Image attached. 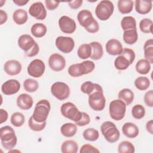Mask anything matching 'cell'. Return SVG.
<instances>
[{
    "mask_svg": "<svg viewBox=\"0 0 153 153\" xmlns=\"http://www.w3.org/2000/svg\"><path fill=\"white\" fill-rule=\"evenodd\" d=\"M17 43L19 48L25 51L27 57L35 56L39 53V45L30 35H22L19 36Z\"/></svg>",
    "mask_w": 153,
    "mask_h": 153,
    "instance_id": "6da1fadb",
    "label": "cell"
},
{
    "mask_svg": "<svg viewBox=\"0 0 153 153\" xmlns=\"http://www.w3.org/2000/svg\"><path fill=\"white\" fill-rule=\"evenodd\" d=\"M0 138L2 147L7 150L14 148L17 142L14 130L9 126H5L1 128Z\"/></svg>",
    "mask_w": 153,
    "mask_h": 153,
    "instance_id": "7a4b0ae2",
    "label": "cell"
},
{
    "mask_svg": "<svg viewBox=\"0 0 153 153\" xmlns=\"http://www.w3.org/2000/svg\"><path fill=\"white\" fill-rule=\"evenodd\" d=\"M50 109L49 101L47 99H41L36 103L32 116L36 121L39 123L46 121Z\"/></svg>",
    "mask_w": 153,
    "mask_h": 153,
    "instance_id": "3957f363",
    "label": "cell"
},
{
    "mask_svg": "<svg viewBox=\"0 0 153 153\" xmlns=\"http://www.w3.org/2000/svg\"><path fill=\"white\" fill-rule=\"evenodd\" d=\"M100 130L106 140L109 143L116 142L120 139V131L115 124L111 121L103 122L100 126Z\"/></svg>",
    "mask_w": 153,
    "mask_h": 153,
    "instance_id": "277c9868",
    "label": "cell"
},
{
    "mask_svg": "<svg viewBox=\"0 0 153 153\" xmlns=\"http://www.w3.org/2000/svg\"><path fill=\"white\" fill-rule=\"evenodd\" d=\"M106 99L103 94L102 87L97 88L88 95L90 107L96 111H102L105 106Z\"/></svg>",
    "mask_w": 153,
    "mask_h": 153,
    "instance_id": "5b68a950",
    "label": "cell"
},
{
    "mask_svg": "<svg viewBox=\"0 0 153 153\" xmlns=\"http://www.w3.org/2000/svg\"><path fill=\"white\" fill-rule=\"evenodd\" d=\"M126 106V103L119 99L112 100L109 106L110 117L115 121L121 120L125 116Z\"/></svg>",
    "mask_w": 153,
    "mask_h": 153,
    "instance_id": "8992f818",
    "label": "cell"
},
{
    "mask_svg": "<svg viewBox=\"0 0 153 153\" xmlns=\"http://www.w3.org/2000/svg\"><path fill=\"white\" fill-rule=\"evenodd\" d=\"M114 10L113 3L108 0H103L97 5L95 9V14L99 20L105 21L111 17Z\"/></svg>",
    "mask_w": 153,
    "mask_h": 153,
    "instance_id": "52a82bcc",
    "label": "cell"
},
{
    "mask_svg": "<svg viewBox=\"0 0 153 153\" xmlns=\"http://www.w3.org/2000/svg\"><path fill=\"white\" fill-rule=\"evenodd\" d=\"M60 112L63 117L75 123L79 121L82 117V112L79 111L74 103L70 102L62 104L60 107Z\"/></svg>",
    "mask_w": 153,
    "mask_h": 153,
    "instance_id": "ba28073f",
    "label": "cell"
},
{
    "mask_svg": "<svg viewBox=\"0 0 153 153\" xmlns=\"http://www.w3.org/2000/svg\"><path fill=\"white\" fill-rule=\"evenodd\" d=\"M51 93L56 99L60 100H63L69 97L70 95V88L66 83L57 81L52 84L51 87Z\"/></svg>",
    "mask_w": 153,
    "mask_h": 153,
    "instance_id": "9c48e42d",
    "label": "cell"
},
{
    "mask_svg": "<svg viewBox=\"0 0 153 153\" xmlns=\"http://www.w3.org/2000/svg\"><path fill=\"white\" fill-rule=\"evenodd\" d=\"M55 44L59 50L63 53H69L74 48L75 42L69 36H59L55 41Z\"/></svg>",
    "mask_w": 153,
    "mask_h": 153,
    "instance_id": "30bf717a",
    "label": "cell"
},
{
    "mask_svg": "<svg viewBox=\"0 0 153 153\" xmlns=\"http://www.w3.org/2000/svg\"><path fill=\"white\" fill-rule=\"evenodd\" d=\"M45 65L44 62L40 59H34L28 65L27 71L28 74L33 78H39L44 73Z\"/></svg>",
    "mask_w": 153,
    "mask_h": 153,
    "instance_id": "8fae6325",
    "label": "cell"
},
{
    "mask_svg": "<svg viewBox=\"0 0 153 153\" xmlns=\"http://www.w3.org/2000/svg\"><path fill=\"white\" fill-rule=\"evenodd\" d=\"M48 65L53 71L59 72L65 68L66 60L61 54L53 53L48 59Z\"/></svg>",
    "mask_w": 153,
    "mask_h": 153,
    "instance_id": "7c38bea8",
    "label": "cell"
},
{
    "mask_svg": "<svg viewBox=\"0 0 153 153\" xmlns=\"http://www.w3.org/2000/svg\"><path fill=\"white\" fill-rule=\"evenodd\" d=\"M59 26L60 30L65 33H72L76 28L75 20L67 16H63L59 20Z\"/></svg>",
    "mask_w": 153,
    "mask_h": 153,
    "instance_id": "4fadbf2b",
    "label": "cell"
},
{
    "mask_svg": "<svg viewBox=\"0 0 153 153\" xmlns=\"http://www.w3.org/2000/svg\"><path fill=\"white\" fill-rule=\"evenodd\" d=\"M29 14L37 20H42L47 17V10L41 2L33 3L29 8Z\"/></svg>",
    "mask_w": 153,
    "mask_h": 153,
    "instance_id": "5bb4252c",
    "label": "cell"
},
{
    "mask_svg": "<svg viewBox=\"0 0 153 153\" xmlns=\"http://www.w3.org/2000/svg\"><path fill=\"white\" fill-rule=\"evenodd\" d=\"M20 88V83L16 79H11L5 81L1 85L2 93L5 95L17 93Z\"/></svg>",
    "mask_w": 153,
    "mask_h": 153,
    "instance_id": "9a60e30c",
    "label": "cell"
},
{
    "mask_svg": "<svg viewBox=\"0 0 153 153\" xmlns=\"http://www.w3.org/2000/svg\"><path fill=\"white\" fill-rule=\"evenodd\" d=\"M22 64L16 60H10L7 61L4 65L5 72L11 76H14L19 74L22 71Z\"/></svg>",
    "mask_w": 153,
    "mask_h": 153,
    "instance_id": "2e32d148",
    "label": "cell"
},
{
    "mask_svg": "<svg viewBox=\"0 0 153 153\" xmlns=\"http://www.w3.org/2000/svg\"><path fill=\"white\" fill-rule=\"evenodd\" d=\"M106 51L111 56L120 55L123 51L121 43L117 39H111L106 44Z\"/></svg>",
    "mask_w": 153,
    "mask_h": 153,
    "instance_id": "e0dca14e",
    "label": "cell"
},
{
    "mask_svg": "<svg viewBox=\"0 0 153 153\" xmlns=\"http://www.w3.org/2000/svg\"><path fill=\"white\" fill-rule=\"evenodd\" d=\"M77 19L80 25L85 29L91 25L95 20L91 11L88 10H81L78 13Z\"/></svg>",
    "mask_w": 153,
    "mask_h": 153,
    "instance_id": "ac0fdd59",
    "label": "cell"
},
{
    "mask_svg": "<svg viewBox=\"0 0 153 153\" xmlns=\"http://www.w3.org/2000/svg\"><path fill=\"white\" fill-rule=\"evenodd\" d=\"M17 106L23 110H28L30 109L33 103L32 97L27 93L20 94L17 98Z\"/></svg>",
    "mask_w": 153,
    "mask_h": 153,
    "instance_id": "d6986e66",
    "label": "cell"
},
{
    "mask_svg": "<svg viewBox=\"0 0 153 153\" xmlns=\"http://www.w3.org/2000/svg\"><path fill=\"white\" fill-rule=\"evenodd\" d=\"M134 4L136 11L140 14L149 13L152 7V2L150 0H136Z\"/></svg>",
    "mask_w": 153,
    "mask_h": 153,
    "instance_id": "ffe728a7",
    "label": "cell"
},
{
    "mask_svg": "<svg viewBox=\"0 0 153 153\" xmlns=\"http://www.w3.org/2000/svg\"><path fill=\"white\" fill-rule=\"evenodd\" d=\"M122 132L128 138H135L139 133L137 126L133 123H126L122 127Z\"/></svg>",
    "mask_w": 153,
    "mask_h": 153,
    "instance_id": "44dd1931",
    "label": "cell"
},
{
    "mask_svg": "<svg viewBox=\"0 0 153 153\" xmlns=\"http://www.w3.org/2000/svg\"><path fill=\"white\" fill-rule=\"evenodd\" d=\"M68 72L72 77H78L86 74V70L82 62L75 63L69 66Z\"/></svg>",
    "mask_w": 153,
    "mask_h": 153,
    "instance_id": "7402d4cb",
    "label": "cell"
},
{
    "mask_svg": "<svg viewBox=\"0 0 153 153\" xmlns=\"http://www.w3.org/2000/svg\"><path fill=\"white\" fill-rule=\"evenodd\" d=\"M91 47V55L90 58L94 60L100 59L103 54L102 45L97 41H93L90 43Z\"/></svg>",
    "mask_w": 153,
    "mask_h": 153,
    "instance_id": "603a6c76",
    "label": "cell"
},
{
    "mask_svg": "<svg viewBox=\"0 0 153 153\" xmlns=\"http://www.w3.org/2000/svg\"><path fill=\"white\" fill-rule=\"evenodd\" d=\"M118 97L119 99L123 100L126 105H129L133 102L134 95L131 90L126 88L121 90L118 92Z\"/></svg>",
    "mask_w": 153,
    "mask_h": 153,
    "instance_id": "cb8c5ba5",
    "label": "cell"
},
{
    "mask_svg": "<svg viewBox=\"0 0 153 153\" xmlns=\"http://www.w3.org/2000/svg\"><path fill=\"white\" fill-rule=\"evenodd\" d=\"M77 130L76 125L71 123H65L60 127V132L62 134L66 137H71L74 136L76 133Z\"/></svg>",
    "mask_w": 153,
    "mask_h": 153,
    "instance_id": "d4e9b609",
    "label": "cell"
},
{
    "mask_svg": "<svg viewBox=\"0 0 153 153\" xmlns=\"http://www.w3.org/2000/svg\"><path fill=\"white\" fill-rule=\"evenodd\" d=\"M28 19L27 13L23 9H17L13 14V19L14 22L19 25H22L25 24Z\"/></svg>",
    "mask_w": 153,
    "mask_h": 153,
    "instance_id": "484cf974",
    "label": "cell"
},
{
    "mask_svg": "<svg viewBox=\"0 0 153 153\" xmlns=\"http://www.w3.org/2000/svg\"><path fill=\"white\" fill-rule=\"evenodd\" d=\"M124 42L129 45L136 43L138 39V33L136 29H130L124 30L123 35Z\"/></svg>",
    "mask_w": 153,
    "mask_h": 153,
    "instance_id": "4316f807",
    "label": "cell"
},
{
    "mask_svg": "<svg viewBox=\"0 0 153 153\" xmlns=\"http://www.w3.org/2000/svg\"><path fill=\"white\" fill-rule=\"evenodd\" d=\"M78 151V145L72 140H65L61 145V152L63 153H76Z\"/></svg>",
    "mask_w": 153,
    "mask_h": 153,
    "instance_id": "83f0119b",
    "label": "cell"
},
{
    "mask_svg": "<svg viewBox=\"0 0 153 153\" xmlns=\"http://www.w3.org/2000/svg\"><path fill=\"white\" fill-rule=\"evenodd\" d=\"M133 1L131 0H119L117 2L118 11L123 14H128L133 8Z\"/></svg>",
    "mask_w": 153,
    "mask_h": 153,
    "instance_id": "f1b7e54d",
    "label": "cell"
},
{
    "mask_svg": "<svg viewBox=\"0 0 153 153\" xmlns=\"http://www.w3.org/2000/svg\"><path fill=\"white\" fill-rule=\"evenodd\" d=\"M47 28L46 26L41 23H36L33 24L30 29L32 35L36 38H42L47 33Z\"/></svg>",
    "mask_w": 153,
    "mask_h": 153,
    "instance_id": "f546056e",
    "label": "cell"
},
{
    "mask_svg": "<svg viewBox=\"0 0 153 153\" xmlns=\"http://www.w3.org/2000/svg\"><path fill=\"white\" fill-rule=\"evenodd\" d=\"M151 63L145 59H142L138 60L135 66L136 71L142 75L148 74L151 69Z\"/></svg>",
    "mask_w": 153,
    "mask_h": 153,
    "instance_id": "4dcf8cb0",
    "label": "cell"
},
{
    "mask_svg": "<svg viewBox=\"0 0 153 153\" xmlns=\"http://www.w3.org/2000/svg\"><path fill=\"white\" fill-rule=\"evenodd\" d=\"M121 26L124 31L130 29H136V20L132 16H125L121 19Z\"/></svg>",
    "mask_w": 153,
    "mask_h": 153,
    "instance_id": "1f68e13d",
    "label": "cell"
},
{
    "mask_svg": "<svg viewBox=\"0 0 153 153\" xmlns=\"http://www.w3.org/2000/svg\"><path fill=\"white\" fill-rule=\"evenodd\" d=\"M144 56L150 63H153V39H149L146 41L143 45Z\"/></svg>",
    "mask_w": 153,
    "mask_h": 153,
    "instance_id": "d6a6232c",
    "label": "cell"
},
{
    "mask_svg": "<svg viewBox=\"0 0 153 153\" xmlns=\"http://www.w3.org/2000/svg\"><path fill=\"white\" fill-rule=\"evenodd\" d=\"M78 56L83 60L90 57L91 55V47L90 44H81L77 50Z\"/></svg>",
    "mask_w": 153,
    "mask_h": 153,
    "instance_id": "836d02e7",
    "label": "cell"
},
{
    "mask_svg": "<svg viewBox=\"0 0 153 153\" xmlns=\"http://www.w3.org/2000/svg\"><path fill=\"white\" fill-rule=\"evenodd\" d=\"M129 60L124 56L120 54L114 61V66L118 70L123 71L127 69L130 65Z\"/></svg>",
    "mask_w": 153,
    "mask_h": 153,
    "instance_id": "e575fe53",
    "label": "cell"
},
{
    "mask_svg": "<svg viewBox=\"0 0 153 153\" xmlns=\"http://www.w3.org/2000/svg\"><path fill=\"white\" fill-rule=\"evenodd\" d=\"M100 87H102L99 84L96 83H93L90 81H87L82 84L80 87V89L83 93L89 95L95 90L99 88Z\"/></svg>",
    "mask_w": 153,
    "mask_h": 153,
    "instance_id": "d590c367",
    "label": "cell"
},
{
    "mask_svg": "<svg viewBox=\"0 0 153 153\" xmlns=\"http://www.w3.org/2000/svg\"><path fill=\"white\" fill-rule=\"evenodd\" d=\"M136 88L139 90L144 91L147 90L150 85V81L146 76H139L134 81Z\"/></svg>",
    "mask_w": 153,
    "mask_h": 153,
    "instance_id": "8d00e7d4",
    "label": "cell"
},
{
    "mask_svg": "<svg viewBox=\"0 0 153 153\" xmlns=\"http://www.w3.org/2000/svg\"><path fill=\"white\" fill-rule=\"evenodd\" d=\"M134 151V146L127 140L121 142L118 146V152L120 153H133Z\"/></svg>",
    "mask_w": 153,
    "mask_h": 153,
    "instance_id": "74e56055",
    "label": "cell"
},
{
    "mask_svg": "<svg viewBox=\"0 0 153 153\" xmlns=\"http://www.w3.org/2000/svg\"><path fill=\"white\" fill-rule=\"evenodd\" d=\"M82 136L84 139L93 142L98 139L99 137V133L97 130L94 128H88L83 131Z\"/></svg>",
    "mask_w": 153,
    "mask_h": 153,
    "instance_id": "f35d334b",
    "label": "cell"
},
{
    "mask_svg": "<svg viewBox=\"0 0 153 153\" xmlns=\"http://www.w3.org/2000/svg\"><path fill=\"white\" fill-rule=\"evenodd\" d=\"M10 121H11V123L14 127H19L23 126V124L25 123V117L22 113L16 112L13 113L11 115Z\"/></svg>",
    "mask_w": 153,
    "mask_h": 153,
    "instance_id": "ab89813d",
    "label": "cell"
},
{
    "mask_svg": "<svg viewBox=\"0 0 153 153\" xmlns=\"http://www.w3.org/2000/svg\"><path fill=\"white\" fill-rule=\"evenodd\" d=\"M153 22L149 19H142L139 23V28L140 30L144 33H152Z\"/></svg>",
    "mask_w": 153,
    "mask_h": 153,
    "instance_id": "60d3db41",
    "label": "cell"
},
{
    "mask_svg": "<svg viewBox=\"0 0 153 153\" xmlns=\"http://www.w3.org/2000/svg\"><path fill=\"white\" fill-rule=\"evenodd\" d=\"M23 87L26 91L29 93H33L38 90L39 87V84L38 81L35 79L28 78L25 80L23 82Z\"/></svg>",
    "mask_w": 153,
    "mask_h": 153,
    "instance_id": "b9f144b4",
    "label": "cell"
},
{
    "mask_svg": "<svg viewBox=\"0 0 153 153\" xmlns=\"http://www.w3.org/2000/svg\"><path fill=\"white\" fill-rule=\"evenodd\" d=\"M131 115L134 118L140 120L143 118L145 115V109L142 105H135L131 109Z\"/></svg>",
    "mask_w": 153,
    "mask_h": 153,
    "instance_id": "7bdbcfd3",
    "label": "cell"
},
{
    "mask_svg": "<svg viewBox=\"0 0 153 153\" xmlns=\"http://www.w3.org/2000/svg\"><path fill=\"white\" fill-rule=\"evenodd\" d=\"M28 125L29 128L35 131H40L44 129L46 126V121L39 123L36 121L32 116H31L28 121Z\"/></svg>",
    "mask_w": 153,
    "mask_h": 153,
    "instance_id": "ee69618b",
    "label": "cell"
},
{
    "mask_svg": "<svg viewBox=\"0 0 153 153\" xmlns=\"http://www.w3.org/2000/svg\"><path fill=\"white\" fill-rule=\"evenodd\" d=\"M120 54L125 56L129 60L130 64H132L135 59V53L131 48H124Z\"/></svg>",
    "mask_w": 153,
    "mask_h": 153,
    "instance_id": "f6af8a7d",
    "label": "cell"
},
{
    "mask_svg": "<svg viewBox=\"0 0 153 153\" xmlns=\"http://www.w3.org/2000/svg\"><path fill=\"white\" fill-rule=\"evenodd\" d=\"M80 153H99L100 151L96 147L90 144L83 145L79 150Z\"/></svg>",
    "mask_w": 153,
    "mask_h": 153,
    "instance_id": "bcb514c9",
    "label": "cell"
},
{
    "mask_svg": "<svg viewBox=\"0 0 153 153\" xmlns=\"http://www.w3.org/2000/svg\"><path fill=\"white\" fill-rule=\"evenodd\" d=\"M90 122V117L88 114L84 112H82V117L81 119L75 122V124L76 126L82 127L88 125Z\"/></svg>",
    "mask_w": 153,
    "mask_h": 153,
    "instance_id": "7dc6e473",
    "label": "cell"
},
{
    "mask_svg": "<svg viewBox=\"0 0 153 153\" xmlns=\"http://www.w3.org/2000/svg\"><path fill=\"white\" fill-rule=\"evenodd\" d=\"M144 102L146 106L149 107L153 106V90H150L146 91L144 96Z\"/></svg>",
    "mask_w": 153,
    "mask_h": 153,
    "instance_id": "c3c4849f",
    "label": "cell"
},
{
    "mask_svg": "<svg viewBox=\"0 0 153 153\" xmlns=\"http://www.w3.org/2000/svg\"><path fill=\"white\" fill-rule=\"evenodd\" d=\"M60 4L59 1H50V0H45V5L46 8L50 10H54L56 9L59 5Z\"/></svg>",
    "mask_w": 153,
    "mask_h": 153,
    "instance_id": "681fc988",
    "label": "cell"
},
{
    "mask_svg": "<svg viewBox=\"0 0 153 153\" xmlns=\"http://www.w3.org/2000/svg\"><path fill=\"white\" fill-rule=\"evenodd\" d=\"M88 32L90 33H94L99 31V25L98 22L94 20V22L91 23V25H90L88 27L85 29Z\"/></svg>",
    "mask_w": 153,
    "mask_h": 153,
    "instance_id": "f907efd6",
    "label": "cell"
},
{
    "mask_svg": "<svg viewBox=\"0 0 153 153\" xmlns=\"http://www.w3.org/2000/svg\"><path fill=\"white\" fill-rule=\"evenodd\" d=\"M82 0H75V1H71L68 2V5L72 9L75 10L79 8L82 4Z\"/></svg>",
    "mask_w": 153,
    "mask_h": 153,
    "instance_id": "816d5d0a",
    "label": "cell"
},
{
    "mask_svg": "<svg viewBox=\"0 0 153 153\" xmlns=\"http://www.w3.org/2000/svg\"><path fill=\"white\" fill-rule=\"evenodd\" d=\"M8 112L2 108L0 109V120H1L0 123L2 124L6 122L8 119Z\"/></svg>",
    "mask_w": 153,
    "mask_h": 153,
    "instance_id": "f5cc1de1",
    "label": "cell"
},
{
    "mask_svg": "<svg viewBox=\"0 0 153 153\" xmlns=\"http://www.w3.org/2000/svg\"><path fill=\"white\" fill-rule=\"evenodd\" d=\"M0 17H1L0 25H3L7 21V19H8V16L7 13L2 10H0Z\"/></svg>",
    "mask_w": 153,
    "mask_h": 153,
    "instance_id": "db71d44e",
    "label": "cell"
},
{
    "mask_svg": "<svg viewBox=\"0 0 153 153\" xmlns=\"http://www.w3.org/2000/svg\"><path fill=\"white\" fill-rule=\"evenodd\" d=\"M146 129L151 134H153V120L148 121L146 124Z\"/></svg>",
    "mask_w": 153,
    "mask_h": 153,
    "instance_id": "11a10c76",
    "label": "cell"
},
{
    "mask_svg": "<svg viewBox=\"0 0 153 153\" xmlns=\"http://www.w3.org/2000/svg\"><path fill=\"white\" fill-rule=\"evenodd\" d=\"M13 2L17 6H23L29 2V1L23 0H13Z\"/></svg>",
    "mask_w": 153,
    "mask_h": 153,
    "instance_id": "9f6ffc18",
    "label": "cell"
},
{
    "mask_svg": "<svg viewBox=\"0 0 153 153\" xmlns=\"http://www.w3.org/2000/svg\"><path fill=\"white\" fill-rule=\"evenodd\" d=\"M0 2H1V5H0V7H2L3 6L4 3L5 2V1H2V0H1V1H0Z\"/></svg>",
    "mask_w": 153,
    "mask_h": 153,
    "instance_id": "6f0895ef",
    "label": "cell"
}]
</instances>
